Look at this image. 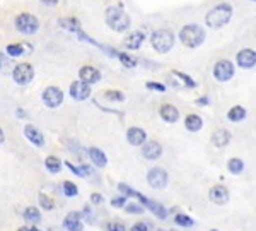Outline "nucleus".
Instances as JSON below:
<instances>
[{"instance_id":"5701e85b","label":"nucleus","mask_w":256,"mask_h":231,"mask_svg":"<svg viewBox=\"0 0 256 231\" xmlns=\"http://www.w3.org/2000/svg\"><path fill=\"white\" fill-rule=\"evenodd\" d=\"M230 142V132L226 129H218L217 132H214L212 135V144L216 147H226Z\"/></svg>"},{"instance_id":"ddd939ff","label":"nucleus","mask_w":256,"mask_h":231,"mask_svg":"<svg viewBox=\"0 0 256 231\" xmlns=\"http://www.w3.org/2000/svg\"><path fill=\"white\" fill-rule=\"evenodd\" d=\"M236 62H238L239 67L244 69V71H248V69H253L256 65V52L251 50V48H242V50L238 52Z\"/></svg>"},{"instance_id":"f704fd0d","label":"nucleus","mask_w":256,"mask_h":231,"mask_svg":"<svg viewBox=\"0 0 256 231\" xmlns=\"http://www.w3.org/2000/svg\"><path fill=\"white\" fill-rule=\"evenodd\" d=\"M104 98L108 101H113V103H122V101H125V94L122 93V91H118V89H108L104 93Z\"/></svg>"},{"instance_id":"473e14b6","label":"nucleus","mask_w":256,"mask_h":231,"mask_svg":"<svg viewBox=\"0 0 256 231\" xmlns=\"http://www.w3.org/2000/svg\"><path fill=\"white\" fill-rule=\"evenodd\" d=\"M172 76L178 77V79L183 82V84L186 86V88H190V89H195V88H196V81L193 79L192 76H188V74L180 72V71H174V72H172Z\"/></svg>"},{"instance_id":"4d7b16f0","label":"nucleus","mask_w":256,"mask_h":231,"mask_svg":"<svg viewBox=\"0 0 256 231\" xmlns=\"http://www.w3.org/2000/svg\"><path fill=\"white\" fill-rule=\"evenodd\" d=\"M251 2H256V0H251Z\"/></svg>"},{"instance_id":"a878e982","label":"nucleus","mask_w":256,"mask_h":231,"mask_svg":"<svg viewBox=\"0 0 256 231\" xmlns=\"http://www.w3.org/2000/svg\"><path fill=\"white\" fill-rule=\"evenodd\" d=\"M246 108L244 106H232L229 111H227V120L229 122H232V123H239V122H242L246 118Z\"/></svg>"},{"instance_id":"6e6d98bb","label":"nucleus","mask_w":256,"mask_h":231,"mask_svg":"<svg viewBox=\"0 0 256 231\" xmlns=\"http://www.w3.org/2000/svg\"><path fill=\"white\" fill-rule=\"evenodd\" d=\"M210 231H218V229H210Z\"/></svg>"},{"instance_id":"c85d7f7f","label":"nucleus","mask_w":256,"mask_h":231,"mask_svg":"<svg viewBox=\"0 0 256 231\" xmlns=\"http://www.w3.org/2000/svg\"><path fill=\"white\" fill-rule=\"evenodd\" d=\"M118 60L122 62V65L125 69H135V67H137V64H138V60L135 59L134 55L126 53V52H120L118 53Z\"/></svg>"},{"instance_id":"dca6fc26","label":"nucleus","mask_w":256,"mask_h":231,"mask_svg":"<svg viewBox=\"0 0 256 231\" xmlns=\"http://www.w3.org/2000/svg\"><path fill=\"white\" fill-rule=\"evenodd\" d=\"M142 156L148 161H156L162 156V146L158 141H147L142 146Z\"/></svg>"},{"instance_id":"7c9ffc66","label":"nucleus","mask_w":256,"mask_h":231,"mask_svg":"<svg viewBox=\"0 0 256 231\" xmlns=\"http://www.w3.org/2000/svg\"><path fill=\"white\" fill-rule=\"evenodd\" d=\"M62 192H64L65 197H68V199H72V197H77L79 195V187H77L74 181H68L65 180L64 183H62Z\"/></svg>"},{"instance_id":"423d86ee","label":"nucleus","mask_w":256,"mask_h":231,"mask_svg":"<svg viewBox=\"0 0 256 231\" xmlns=\"http://www.w3.org/2000/svg\"><path fill=\"white\" fill-rule=\"evenodd\" d=\"M34 79V67L28 62H20L12 69V81L18 86H28Z\"/></svg>"},{"instance_id":"603ef678","label":"nucleus","mask_w":256,"mask_h":231,"mask_svg":"<svg viewBox=\"0 0 256 231\" xmlns=\"http://www.w3.org/2000/svg\"><path fill=\"white\" fill-rule=\"evenodd\" d=\"M26 231H41V229L36 228V224H32V226H26Z\"/></svg>"},{"instance_id":"f8f14e48","label":"nucleus","mask_w":256,"mask_h":231,"mask_svg":"<svg viewBox=\"0 0 256 231\" xmlns=\"http://www.w3.org/2000/svg\"><path fill=\"white\" fill-rule=\"evenodd\" d=\"M84 216H82V211H74L68 212L65 216L64 222H62V228L65 231H84Z\"/></svg>"},{"instance_id":"9b49d317","label":"nucleus","mask_w":256,"mask_h":231,"mask_svg":"<svg viewBox=\"0 0 256 231\" xmlns=\"http://www.w3.org/2000/svg\"><path fill=\"white\" fill-rule=\"evenodd\" d=\"M68 94L72 100L76 101H86L90 98V84L84 82L82 79L79 81H74L68 88Z\"/></svg>"},{"instance_id":"49530a36","label":"nucleus","mask_w":256,"mask_h":231,"mask_svg":"<svg viewBox=\"0 0 256 231\" xmlns=\"http://www.w3.org/2000/svg\"><path fill=\"white\" fill-rule=\"evenodd\" d=\"M16 117H18L19 120H28V111L24 108H18L16 110Z\"/></svg>"},{"instance_id":"412c9836","label":"nucleus","mask_w":256,"mask_h":231,"mask_svg":"<svg viewBox=\"0 0 256 231\" xmlns=\"http://www.w3.org/2000/svg\"><path fill=\"white\" fill-rule=\"evenodd\" d=\"M159 115L166 123H176L178 120H180V111H178V108L174 105H169V103L160 106Z\"/></svg>"},{"instance_id":"5fc2aeb1","label":"nucleus","mask_w":256,"mask_h":231,"mask_svg":"<svg viewBox=\"0 0 256 231\" xmlns=\"http://www.w3.org/2000/svg\"><path fill=\"white\" fill-rule=\"evenodd\" d=\"M18 231H26V226H22V228H20V229H18Z\"/></svg>"},{"instance_id":"72a5a7b5","label":"nucleus","mask_w":256,"mask_h":231,"mask_svg":"<svg viewBox=\"0 0 256 231\" xmlns=\"http://www.w3.org/2000/svg\"><path fill=\"white\" fill-rule=\"evenodd\" d=\"M38 202H40V207L44 209V211H52V209H55V200L43 192L38 195Z\"/></svg>"},{"instance_id":"864d4df0","label":"nucleus","mask_w":256,"mask_h":231,"mask_svg":"<svg viewBox=\"0 0 256 231\" xmlns=\"http://www.w3.org/2000/svg\"><path fill=\"white\" fill-rule=\"evenodd\" d=\"M48 231H65V229H64V228H62V229H60V228H50Z\"/></svg>"},{"instance_id":"1a4fd4ad","label":"nucleus","mask_w":256,"mask_h":231,"mask_svg":"<svg viewBox=\"0 0 256 231\" xmlns=\"http://www.w3.org/2000/svg\"><path fill=\"white\" fill-rule=\"evenodd\" d=\"M214 77L218 82H229L234 77V64L230 60H218L214 65Z\"/></svg>"},{"instance_id":"e433bc0d","label":"nucleus","mask_w":256,"mask_h":231,"mask_svg":"<svg viewBox=\"0 0 256 231\" xmlns=\"http://www.w3.org/2000/svg\"><path fill=\"white\" fill-rule=\"evenodd\" d=\"M102 229L104 231H128L126 226L123 224L122 221H108L104 226H102Z\"/></svg>"},{"instance_id":"c9c22d12","label":"nucleus","mask_w":256,"mask_h":231,"mask_svg":"<svg viewBox=\"0 0 256 231\" xmlns=\"http://www.w3.org/2000/svg\"><path fill=\"white\" fill-rule=\"evenodd\" d=\"M118 190L123 193V195H126L128 199H137L138 197V190H135L134 187H130V185H126V183H118Z\"/></svg>"},{"instance_id":"39448f33","label":"nucleus","mask_w":256,"mask_h":231,"mask_svg":"<svg viewBox=\"0 0 256 231\" xmlns=\"http://www.w3.org/2000/svg\"><path fill=\"white\" fill-rule=\"evenodd\" d=\"M14 26H16V30H18L19 33L31 36V35H36V33L40 31V19L36 18L34 14L22 12V14H19L18 18H16Z\"/></svg>"},{"instance_id":"2f4dec72","label":"nucleus","mask_w":256,"mask_h":231,"mask_svg":"<svg viewBox=\"0 0 256 231\" xmlns=\"http://www.w3.org/2000/svg\"><path fill=\"white\" fill-rule=\"evenodd\" d=\"M174 222L180 228H193V224H195L193 217H190L188 214H184V212H178L174 216Z\"/></svg>"},{"instance_id":"de8ad7c7","label":"nucleus","mask_w":256,"mask_h":231,"mask_svg":"<svg viewBox=\"0 0 256 231\" xmlns=\"http://www.w3.org/2000/svg\"><path fill=\"white\" fill-rule=\"evenodd\" d=\"M80 168H82V170H84V173H86V178H88V176H90V175L94 173L92 168H90L89 164H86V163H82V164H80Z\"/></svg>"},{"instance_id":"c756f323","label":"nucleus","mask_w":256,"mask_h":231,"mask_svg":"<svg viewBox=\"0 0 256 231\" xmlns=\"http://www.w3.org/2000/svg\"><path fill=\"white\" fill-rule=\"evenodd\" d=\"M227 170L232 173V175H241L244 171V161L239 158H230L229 163H227Z\"/></svg>"},{"instance_id":"4468645a","label":"nucleus","mask_w":256,"mask_h":231,"mask_svg":"<svg viewBox=\"0 0 256 231\" xmlns=\"http://www.w3.org/2000/svg\"><path fill=\"white\" fill-rule=\"evenodd\" d=\"M24 137L30 141L34 147H43L44 146V135L43 132H41L38 127L31 125V123H28L26 127H24Z\"/></svg>"},{"instance_id":"2eb2a0df","label":"nucleus","mask_w":256,"mask_h":231,"mask_svg":"<svg viewBox=\"0 0 256 231\" xmlns=\"http://www.w3.org/2000/svg\"><path fill=\"white\" fill-rule=\"evenodd\" d=\"M32 45L26 43V41H22V43H10L7 45L6 48V53L9 57H12V59H18V57H22V55H30V53H32Z\"/></svg>"},{"instance_id":"6ab92c4d","label":"nucleus","mask_w":256,"mask_h":231,"mask_svg":"<svg viewBox=\"0 0 256 231\" xmlns=\"http://www.w3.org/2000/svg\"><path fill=\"white\" fill-rule=\"evenodd\" d=\"M79 77L84 82H88V84L92 86L101 81V72H99L96 67H92V65H84V67H80V71H79Z\"/></svg>"},{"instance_id":"c03bdc74","label":"nucleus","mask_w":256,"mask_h":231,"mask_svg":"<svg viewBox=\"0 0 256 231\" xmlns=\"http://www.w3.org/2000/svg\"><path fill=\"white\" fill-rule=\"evenodd\" d=\"M130 231H150V228H148V222L138 221V222H135V224L132 226Z\"/></svg>"},{"instance_id":"79ce46f5","label":"nucleus","mask_w":256,"mask_h":231,"mask_svg":"<svg viewBox=\"0 0 256 231\" xmlns=\"http://www.w3.org/2000/svg\"><path fill=\"white\" fill-rule=\"evenodd\" d=\"M146 88L148 91H158V93H164V91H166V86L160 84V82H154V81H148L146 84Z\"/></svg>"},{"instance_id":"4be33fe9","label":"nucleus","mask_w":256,"mask_h":231,"mask_svg":"<svg viewBox=\"0 0 256 231\" xmlns=\"http://www.w3.org/2000/svg\"><path fill=\"white\" fill-rule=\"evenodd\" d=\"M88 156H89L90 163H92L96 168H104L106 164H108V156L99 149V147H89Z\"/></svg>"},{"instance_id":"6e6552de","label":"nucleus","mask_w":256,"mask_h":231,"mask_svg":"<svg viewBox=\"0 0 256 231\" xmlns=\"http://www.w3.org/2000/svg\"><path fill=\"white\" fill-rule=\"evenodd\" d=\"M168 181H169V176H168V171L164 170V168L154 166V168L148 170L147 183L150 185L152 188H156V190H162V188H166Z\"/></svg>"},{"instance_id":"a19ab883","label":"nucleus","mask_w":256,"mask_h":231,"mask_svg":"<svg viewBox=\"0 0 256 231\" xmlns=\"http://www.w3.org/2000/svg\"><path fill=\"white\" fill-rule=\"evenodd\" d=\"M82 216H84L86 222H96V216H94V211L90 209V205H84V209H82Z\"/></svg>"},{"instance_id":"b1692460","label":"nucleus","mask_w":256,"mask_h":231,"mask_svg":"<svg viewBox=\"0 0 256 231\" xmlns=\"http://www.w3.org/2000/svg\"><path fill=\"white\" fill-rule=\"evenodd\" d=\"M184 127H186V130L190 132H200L204 129V120H202L200 115L190 113L188 117L184 118Z\"/></svg>"},{"instance_id":"a18cd8bd","label":"nucleus","mask_w":256,"mask_h":231,"mask_svg":"<svg viewBox=\"0 0 256 231\" xmlns=\"http://www.w3.org/2000/svg\"><path fill=\"white\" fill-rule=\"evenodd\" d=\"M104 202V197L101 195L99 192H94V193H90V204H94V205H99V204H102Z\"/></svg>"},{"instance_id":"ea45409f","label":"nucleus","mask_w":256,"mask_h":231,"mask_svg":"<svg viewBox=\"0 0 256 231\" xmlns=\"http://www.w3.org/2000/svg\"><path fill=\"white\" fill-rule=\"evenodd\" d=\"M65 166H67L76 176H79V178H86V173H84V170H82L80 166H76V164L70 163V161H65Z\"/></svg>"},{"instance_id":"f257e3e1","label":"nucleus","mask_w":256,"mask_h":231,"mask_svg":"<svg viewBox=\"0 0 256 231\" xmlns=\"http://www.w3.org/2000/svg\"><path fill=\"white\" fill-rule=\"evenodd\" d=\"M104 21L108 24V28L114 33H125L130 30V16L123 11V7L111 6L104 12Z\"/></svg>"},{"instance_id":"8fccbe9b","label":"nucleus","mask_w":256,"mask_h":231,"mask_svg":"<svg viewBox=\"0 0 256 231\" xmlns=\"http://www.w3.org/2000/svg\"><path fill=\"white\" fill-rule=\"evenodd\" d=\"M41 2H43L44 6H50V7H53V6H56V4H58V0H41Z\"/></svg>"},{"instance_id":"0eeeda50","label":"nucleus","mask_w":256,"mask_h":231,"mask_svg":"<svg viewBox=\"0 0 256 231\" xmlns=\"http://www.w3.org/2000/svg\"><path fill=\"white\" fill-rule=\"evenodd\" d=\"M64 98H65L64 91L60 88H56V86H48V88H44L43 93H41V101H43V105L50 110L58 108L62 103H64Z\"/></svg>"},{"instance_id":"9d476101","label":"nucleus","mask_w":256,"mask_h":231,"mask_svg":"<svg viewBox=\"0 0 256 231\" xmlns=\"http://www.w3.org/2000/svg\"><path fill=\"white\" fill-rule=\"evenodd\" d=\"M137 199H138L140 204H142L146 209H148V211L154 214V216L158 217V219H162V221H164V219H168V214H169V212H168V209L164 207L162 204H159V202L148 199L147 195H144V193H140V192H138V197H137Z\"/></svg>"},{"instance_id":"a211bd4d","label":"nucleus","mask_w":256,"mask_h":231,"mask_svg":"<svg viewBox=\"0 0 256 231\" xmlns=\"http://www.w3.org/2000/svg\"><path fill=\"white\" fill-rule=\"evenodd\" d=\"M208 199L217 205H224L229 202V190H227L224 185H216V187L210 188Z\"/></svg>"},{"instance_id":"7ed1b4c3","label":"nucleus","mask_w":256,"mask_h":231,"mask_svg":"<svg viewBox=\"0 0 256 231\" xmlns=\"http://www.w3.org/2000/svg\"><path fill=\"white\" fill-rule=\"evenodd\" d=\"M180 41L188 48H198L205 41V31L198 24H186L180 31Z\"/></svg>"},{"instance_id":"f03ea898","label":"nucleus","mask_w":256,"mask_h":231,"mask_svg":"<svg viewBox=\"0 0 256 231\" xmlns=\"http://www.w3.org/2000/svg\"><path fill=\"white\" fill-rule=\"evenodd\" d=\"M232 6L230 4H218L214 9H210L205 16V23H207L208 28L212 30H220L224 28L227 23L232 18Z\"/></svg>"},{"instance_id":"f3484780","label":"nucleus","mask_w":256,"mask_h":231,"mask_svg":"<svg viewBox=\"0 0 256 231\" xmlns=\"http://www.w3.org/2000/svg\"><path fill=\"white\" fill-rule=\"evenodd\" d=\"M126 141L130 146H144L147 142V132L140 127H130L126 130Z\"/></svg>"},{"instance_id":"20e7f679","label":"nucleus","mask_w":256,"mask_h":231,"mask_svg":"<svg viewBox=\"0 0 256 231\" xmlns=\"http://www.w3.org/2000/svg\"><path fill=\"white\" fill-rule=\"evenodd\" d=\"M174 35L169 30H158L150 35V45L158 53H168L174 47Z\"/></svg>"},{"instance_id":"09e8293b","label":"nucleus","mask_w":256,"mask_h":231,"mask_svg":"<svg viewBox=\"0 0 256 231\" xmlns=\"http://www.w3.org/2000/svg\"><path fill=\"white\" fill-rule=\"evenodd\" d=\"M208 103H210V100H208L207 96H202V98H198V100H196V105L198 106H207Z\"/></svg>"},{"instance_id":"37998d69","label":"nucleus","mask_w":256,"mask_h":231,"mask_svg":"<svg viewBox=\"0 0 256 231\" xmlns=\"http://www.w3.org/2000/svg\"><path fill=\"white\" fill-rule=\"evenodd\" d=\"M7 67H9V55L0 52V72H4Z\"/></svg>"},{"instance_id":"cd10ccee","label":"nucleus","mask_w":256,"mask_h":231,"mask_svg":"<svg viewBox=\"0 0 256 231\" xmlns=\"http://www.w3.org/2000/svg\"><path fill=\"white\" fill-rule=\"evenodd\" d=\"M44 168L53 173V175H56V173L62 171V161L56 158V156H48L46 159H44Z\"/></svg>"},{"instance_id":"aec40b11","label":"nucleus","mask_w":256,"mask_h":231,"mask_svg":"<svg viewBox=\"0 0 256 231\" xmlns=\"http://www.w3.org/2000/svg\"><path fill=\"white\" fill-rule=\"evenodd\" d=\"M144 41H146V33L134 31L126 36L125 41H123V45H125L126 50H138V48L144 45Z\"/></svg>"},{"instance_id":"3c124183","label":"nucleus","mask_w":256,"mask_h":231,"mask_svg":"<svg viewBox=\"0 0 256 231\" xmlns=\"http://www.w3.org/2000/svg\"><path fill=\"white\" fill-rule=\"evenodd\" d=\"M6 142V134H4V130H2V127H0V146Z\"/></svg>"},{"instance_id":"bb28decb","label":"nucleus","mask_w":256,"mask_h":231,"mask_svg":"<svg viewBox=\"0 0 256 231\" xmlns=\"http://www.w3.org/2000/svg\"><path fill=\"white\" fill-rule=\"evenodd\" d=\"M58 24H60L62 30L70 31V33H77V31H80V30H82V24H80V21L77 19V18H65V19H60V21H58Z\"/></svg>"},{"instance_id":"4c0bfd02","label":"nucleus","mask_w":256,"mask_h":231,"mask_svg":"<svg viewBox=\"0 0 256 231\" xmlns=\"http://www.w3.org/2000/svg\"><path fill=\"white\" fill-rule=\"evenodd\" d=\"M125 212L126 214H144V205L142 204H137V202H130V204H126L125 207Z\"/></svg>"},{"instance_id":"58836bf2","label":"nucleus","mask_w":256,"mask_h":231,"mask_svg":"<svg viewBox=\"0 0 256 231\" xmlns=\"http://www.w3.org/2000/svg\"><path fill=\"white\" fill-rule=\"evenodd\" d=\"M110 204H111V207H114V209H123L128 204V197L122 193V195H118V197H113Z\"/></svg>"},{"instance_id":"393cba45","label":"nucleus","mask_w":256,"mask_h":231,"mask_svg":"<svg viewBox=\"0 0 256 231\" xmlns=\"http://www.w3.org/2000/svg\"><path fill=\"white\" fill-rule=\"evenodd\" d=\"M22 219L26 222H31V224H38L41 221V211L34 205H30L22 211Z\"/></svg>"}]
</instances>
